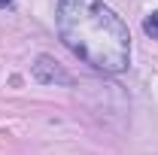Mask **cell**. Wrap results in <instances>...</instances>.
<instances>
[{"instance_id":"6da1fadb","label":"cell","mask_w":158,"mask_h":155,"mask_svg":"<svg viewBox=\"0 0 158 155\" xmlns=\"http://www.w3.org/2000/svg\"><path fill=\"white\" fill-rule=\"evenodd\" d=\"M58 37L85 64L103 73H122L131 64L128 24L103 0H58Z\"/></svg>"},{"instance_id":"7a4b0ae2","label":"cell","mask_w":158,"mask_h":155,"mask_svg":"<svg viewBox=\"0 0 158 155\" xmlns=\"http://www.w3.org/2000/svg\"><path fill=\"white\" fill-rule=\"evenodd\" d=\"M34 76H37V82H46V85H55V82L67 85V82H70V76L58 67V61H52L49 55H40V58H37V64H34Z\"/></svg>"},{"instance_id":"3957f363","label":"cell","mask_w":158,"mask_h":155,"mask_svg":"<svg viewBox=\"0 0 158 155\" xmlns=\"http://www.w3.org/2000/svg\"><path fill=\"white\" fill-rule=\"evenodd\" d=\"M143 31H146L152 40H158V9H155V12H149V15L143 19Z\"/></svg>"},{"instance_id":"277c9868","label":"cell","mask_w":158,"mask_h":155,"mask_svg":"<svg viewBox=\"0 0 158 155\" xmlns=\"http://www.w3.org/2000/svg\"><path fill=\"white\" fill-rule=\"evenodd\" d=\"M3 3H6V0H0V6H3Z\"/></svg>"}]
</instances>
